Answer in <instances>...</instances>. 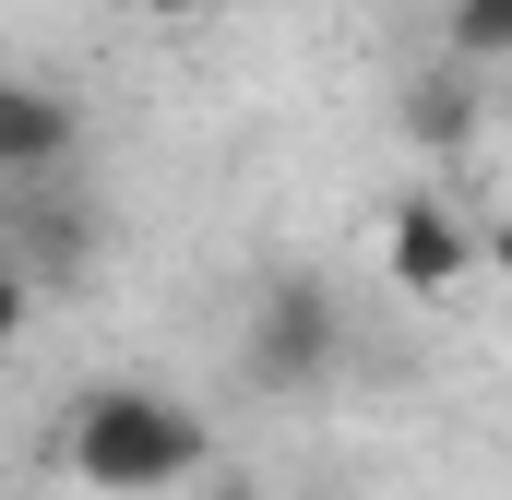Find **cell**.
<instances>
[{
  "label": "cell",
  "mask_w": 512,
  "mask_h": 500,
  "mask_svg": "<svg viewBox=\"0 0 512 500\" xmlns=\"http://www.w3.org/2000/svg\"><path fill=\"white\" fill-rule=\"evenodd\" d=\"M203 417L179 405V393H155V381H96V393H72V417H60V465L84 477L96 500H167L203 477Z\"/></svg>",
  "instance_id": "1"
},
{
  "label": "cell",
  "mask_w": 512,
  "mask_h": 500,
  "mask_svg": "<svg viewBox=\"0 0 512 500\" xmlns=\"http://www.w3.org/2000/svg\"><path fill=\"white\" fill-rule=\"evenodd\" d=\"M346 358V310H334V286L298 262V274H262L251 286V322H239V381L251 393H322Z\"/></svg>",
  "instance_id": "2"
},
{
  "label": "cell",
  "mask_w": 512,
  "mask_h": 500,
  "mask_svg": "<svg viewBox=\"0 0 512 500\" xmlns=\"http://www.w3.org/2000/svg\"><path fill=\"white\" fill-rule=\"evenodd\" d=\"M477 262H489V227H465L441 191H393L382 203V274L405 298H453Z\"/></svg>",
  "instance_id": "3"
},
{
  "label": "cell",
  "mask_w": 512,
  "mask_h": 500,
  "mask_svg": "<svg viewBox=\"0 0 512 500\" xmlns=\"http://www.w3.org/2000/svg\"><path fill=\"white\" fill-rule=\"evenodd\" d=\"M72 143H84V120H72V96H60L48 72H12V84H0V167H12V191L60 179Z\"/></svg>",
  "instance_id": "4"
},
{
  "label": "cell",
  "mask_w": 512,
  "mask_h": 500,
  "mask_svg": "<svg viewBox=\"0 0 512 500\" xmlns=\"http://www.w3.org/2000/svg\"><path fill=\"white\" fill-rule=\"evenodd\" d=\"M477 72H489V60H453V48H441V60H429V72L405 84V131H417L429 155L477 143Z\"/></svg>",
  "instance_id": "5"
},
{
  "label": "cell",
  "mask_w": 512,
  "mask_h": 500,
  "mask_svg": "<svg viewBox=\"0 0 512 500\" xmlns=\"http://www.w3.org/2000/svg\"><path fill=\"white\" fill-rule=\"evenodd\" d=\"M441 48L453 60H512V0H453L441 12Z\"/></svg>",
  "instance_id": "6"
},
{
  "label": "cell",
  "mask_w": 512,
  "mask_h": 500,
  "mask_svg": "<svg viewBox=\"0 0 512 500\" xmlns=\"http://www.w3.org/2000/svg\"><path fill=\"white\" fill-rule=\"evenodd\" d=\"M143 12H167V24H203V12H215V0H143Z\"/></svg>",
  "instance_id": "7"
},
{
  "label": "cell",
  "mask_w": 512,
  "mask_h": 500,
  "mask_svg": "<svg viewBox=\"0 0 512 500\" xmlns=\"http://www.w3.org/2000/svg\"><path fill=\"white\" fill-rule=\"evenodd\" d=\"M489 262H501V274H512V227H489Z\"/></svg>",
  "instance_id": "8"
}]
</instances>
